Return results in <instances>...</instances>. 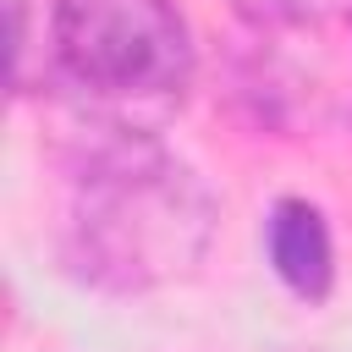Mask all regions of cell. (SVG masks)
<instances>
[{
    "mask_svg": "<svg viewBox=\"0 0 352 352\" xmlns=\"http://www.w3.org/2000/svg\"><path fill=\"white\" fill-rule=\"evenodd\" d=\"M220 226V204L143 126H88L72 165L66 258L99 292H154L187 280Z\"/></svg>",
    "mask_w": 352,
    "mask_h": 352,
    "instance_id": "6da1fadb",
    "label": "cell"
},
{
    "mask_svg": "<svg viewBox=\"0 0 352 352\" xmlns=\"http://www.w3.org/2000/svg\"><path fill=\"white\" fill-rule=\"evenodd\" d=\"M50 55L99 104H176L192 82V33L170 0H55Z\"/></svg>",
    "mask_w": 352,
    "mask_h": 352,
    "instance_id": "7a4b0ae2",
    "label": "cell"
},
{
    "mask_svg": "<svg viewBox=\"0 0 352 352\" xmlns=\"http://www.w3.org/2000/svg\"><path fill=\"white\" fill-rule=\"evenodd\" d=\"M264 253L270 270L280 275L286 292H297L302 302H324L336 286V248H330V226L319 214V204L308 198H280L264 220Z\"/></svg>",
    "mask_w": 352,
    "mask_h": 352,
    "instance_id": "3957f363",
    "label": "cell"
},
{
    "mask_svg": "<svg viewBox=\"0 0 352 352\" xmlns=\"http://www.w3.org/2000/svg\"><path fill=\"white\" fill-rule=\"evenodd\" d=\"M231 6L258 28H292L308 16V0H231Z\"/></svg>",
    "mask_w": 352,
    "mask_h": 352,
    "instance_id": "277c9868",
    "label": "cell"
}]
</instances>
